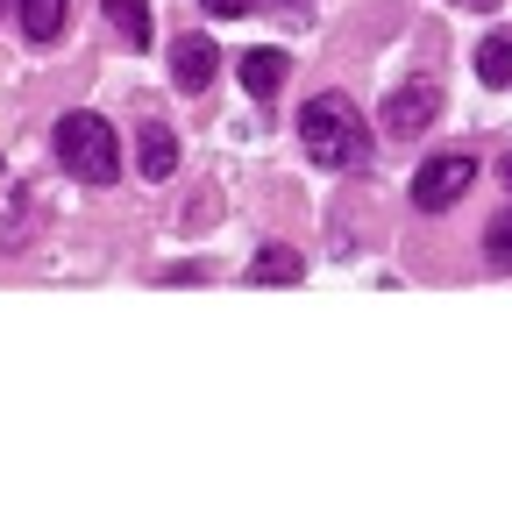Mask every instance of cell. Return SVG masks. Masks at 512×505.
Here are the masks:
<instances>
[{
    "label": "cell",
    "instance_id": "8992f818",
    "mask_svg": "<svg viewBox=\"0 0 512 505\" xmlns=\"http://www.w3.org/2000/svg\"><path fill=\"white\" fill-rule=\"evenodd\" d=\"M136 164H143V178H171V171H178V136H171V121H143Z\"/></svg>",
    "mask_w": 512,
    "mask_h": 505
},
{
    "label": "cell",
    "instance_id": "52a82bcc",
    "mask_svg": "<svg viewBox=\"0 0 512 505\" xmlns=\"http://www.w3.org/2000/svg\"><path fill=\"white\" fill-rule=\"evenodd\" d=\"M235 72H242V86H249L256 100H271V93L285 86V50H271V43H264V50H242Z\"/></svg>",
    "mask_w": 512,
    "mask_h": 505
},
{
    "label": "cell",
    "instance_id": "8fae6325",
    "mask_svg": "<svg viewBox=\"0 0 512 505\" xmlns=\"http://www.w3.org/2000/svg\"><path fill=\"white\" fill-rule=\"evenodd\" d=\"M107 22L128 36V50H150V0H107Z\"/></svg>",
    "mask_w": 512,
    "mask_h": 505
},
{
    "label": "cell",
    "instance_id": "7c38bea8",
    "mask_svg": "<svg viewBox=\"0 0 512 505\" xmlns=\"http://www.w3.org/2000/svg\"><path fill=\"white\" fill-rule=\"evenodd\" d=\"M484 264H491V271H512V207L484 228Z\"/></svg>",
    "mask_w": 512,
    "mask_h": 505
},
{
    "label": "cell",
    "instance_id": "ba28073f",
    "mask_svg": "<svg viewBox=\"0 0 512 505\" xmlns=\"http://www.w3.org/2000/svg\"><path fill=\"white\" fill-rule=\"evenodd\" d=\"M299 249H285V242H264L256 249V264H249V285H299Z\"/></svg>",
    "mask_w": 512,
    "mask_h": 505
},
{
    "label": "cell",
    "instance_id": "3957f363",
    "mask_svg": "<svg viewBox=\"0 0 512 505\" xmlns=\"http://www.w3.org/2000/svg\"><path fill=\"white\" fill-rule=\"evenodd\" d=\"M470 185H477V157H470V150H441V157H427V164L413 171V207H420V214H448Z\"/></svg>",
    "mask_w": 512,
    "mask_h": 505
},
{
    "label": "cell",
    "instance_id": "5b68a950",
    "mask_svg": "<svg viewBox=\"0 0 512 505\" xmlns=\"http://www.w3.org/2000/svg\"><path fill=\"white\" fill-rule=\"evenodd\" d=\"M214 72H221L214 36H178V50H171V86H178V93H207Z\"/></svg>",
    "mask_w": 512,
    "mask_h": 505
},
{
    "label": "cell",
    "instance_id": "5bb4252c",
    "mask_svg": "<svg viewBox=\"0 0 512 505\" xmlns=\"http://www.w3.org/2000/svg\"><path fill=\"white\" fill-rule=\"evenodd\" d=\"M200 278H207V264H171L164 271V285H200Z\"/></svg>",
    "mask_w": 512,
    "mask_h": 505
},
{
    "label": "cell",
    "instance_id": "9c48e42d",
    "mask_svg": "<svg viewBox=\"0 0 512 505\" xmlns=\"http://www.w3.org/2000/svg\"><path fill=\"white\" fill-rule=\"evenodd\" d=\"M477 79L498 86V93L512 86V29H491V36L477 43Z\"/></svg>",
    "mask_w": 512,
    "mask_h": 505
},
{
    "label": "cell",
    "instance_id": "6da1fadb",
    "mask_svg": "<svg viewBox=\"0 0 512 505\" xmlns=\"http://www.w3.org/2000/svg\"><path fill=\"white\" fill-rule=\"evenodd\" d=\"M299 150L313 164H328V171H363L377 143H370V129H363V114H356L349 93H313L299 107Z\"/></svg>",
    "mask_w": 512,
    "mask_h": 505
},
{
    "label": "cell",
    "instance_id": "2e32d148",
    "mask_svg": "<svg viewBox=\"0 0 512 505\" xmlns=\"http://www.w3.org/2000/svg\"><path fill=\"white\" fill-rule=\"evenodd\" d=\"M498 171H505V185H512V157H505V164H498Z\"/></svg>",
    "mask_w": 512,
    "mask_h": 505
},
{
    "label": "cell",
    "instance_id": "30bf717a",
    "mask_svg": "<svg viewBox=\"0 0 512 505\" xmlns=\"http://www.w3.org/2000/svg\"><path fill=\"white\" fill-rule=\"evenodd\" d=\"M64 8H72V0H15V15H22V36H29V43H57V29H64Z\"/></svg>",
    "mask_w": 512,
    "mask_h": 505
},
{
    "label": "cell",
    "instance_id": "4fadbf2b",
    "mask_svg": "<svg viewBox=\"0 0 512 505\" xmlns=\"http://www.w3.org/2000/svg\"><path fill=\"white\" fill-rule=\"evenodd\" d=\"M200 8H207V15H221V22H242V15L264 8V0H200Z\"/></svg>",
    "mask_w": 512,
    "mask_h": 505
},
{
    "label": "cell",
    "instance_id": "277c9868",
    "mask_svg": "<svg viewBox=\"0 0 512 505\" xmlns=\"http://www.w3.org/2000/svg\"><path fill=\"white\" fill-rule=\"evenodd\" d=\"M434 114H441V86H434V79H413V86H399L392 100H384V136H392V143H413V136L434 129Z\"/></svg>",
    "mask_w": 512,
    "mask_h": 505
},
{
    "label": "cell",
    "instance_id": "9a60e30c",
    "mask_svg": "<svg viewBox=\"0 0 512 505\" xmlns=\"http://www.w3.org/2000/svg\"><path fill=\"white\" fill-rule=\"evenodd\" d=\"M264 8H271V15H292V22H299V15L313 8V0H264Z\"/></svg>",
    "mask_w": 512,
    "mask_h": 505
},
{
    "label": "cell",
    "instance_id": "7a4b0ae2",
    "mask_svg": "<svg viewBox=\"0 0 512 505\" xmlns=\"http://www.w3.org/2000/svg\"><path fill=\"white\" fill-rule=\"evenodd\" d=\"M50 150H57V164L72 171V178H86V185H114L121 178V136H114V121H100V114H64L57 129H50Z\"/></svg>",
    "mask_w": 512,
    "mask_h": 505
}]
</instances>
